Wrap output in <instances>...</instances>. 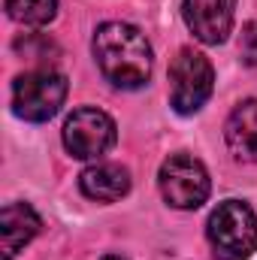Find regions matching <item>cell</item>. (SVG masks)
<instances>
[{"label":"cell","mask_w":257,"mask_h":260,"mask_svg":"<svg viewBox=\"0 0 257 260\" xmlns=\"http://www.w3.org/2000/svg\"><path fill=\"white\" fill-rule=\"evenodd\" d=\"M94 58L115 88H142L151 76V46L145 34L124 21H106L94 34Z\"/></svg>","instance_id":"obj_1"},{"label":"cell","mask_w":257,"mask_h":260,"mask_svg":"<svg viewBox=\"0 0 257 260\" xmlns=\"http://www.w3.org/2000/svg\"><path fill=\"white\" fill-rule=\"evenodd\" d=\"M209 245L218 260H245L257 251V215L242 200H224L206 224Z\"/></svg>","instance_id":"obj_2"},{"label":"cell","mask_w":257,"mask_h":260,"mask_svg":"<svg viewBox=\"0 0 257 260\" xmlns=\"http://www.w3.org/2000/svg\"><path fill=\"white\" fill-rule=\"evenodd\" d=\"M67 97V79L55 70H30L12 85V109L24 121H49Z\"/></svg>","instance_id":"obj_3"},{"label":"cell","mask_w":257,"mask_h":260,"mask_svg":"<svg viewBox=\"0 0 257 260\" xmlns=\"http://www.w3.org/2000/svg\"><path fill=\"white\" fill-rule=\"evenodd\" d=\"M215 88V73L206 55L182 49L170 64V103L179 115L197 112Z\"/></svg>","instance_id":"obj_4"},{"label":"cell","mask_w":257,"mask_h":260,"mask_svg":"<svg viewBox=\"0 0 257 260\" xmlns=\"http://www.w3.org/2000/svg\"><path fill=\"white\" fill-rule=\"evenodd\" d=\"M160 194L176 209H197L209 197V173L191 154H170L160 164Z\"/></svg>","instance_id":"obj_5"},{"label":"cell","mask_w":257,"mask_h":260,"mask_svg":"<svg viewBox=\"0 0 257 260\" xmlns=\"http://www.w3.org/2000/svg\"><path fill=\"white\" fill-rule=\"evenodd\" d=\"M115 121L100 112V109H76L64 124V145L67 151L79 160H91V157H100L106 154L112 145H115Z\"/></svg>","instance_id":"obj_6"},{"label":"cell","mask_w":257,"mask_h":260,"mask_svg":"<svg viewBox=\"0 0 257 260\" xmlns=\"http://www.w3.org/2000/svg\"><path fill=\"white\" fill-rule=\"evenodd\" d=\"M233 9H236V0H185L182 3L185 24L206 46H218L227 40L233 27Z\"/></svg>","instance_id":"obj_7"},{"label":"cell","mask_w":257,"mask_h":260,"mask_svg":"<svg viewBox=\"0 0 257 260\" xmlns=\"http://www.w3.org/2000/svg\"><path fill=\"white\" fill-rule=\"evenodd\" d=\"M224 139L236 160H242V164L257 160V100H242L230 112Z\"/></svg>","instance_id":"obj_8"},{"label":"cell","mask_w":257,"mask_h":260,"mask_svg":"<svg viewBox=\"0 0 257 260\" xmlns=\"http://www.w3.org/2000/svg\"><path fill=\"white\" fill-rule=\"evenodd\" d=\"M37 233H40V215L27 203H9V206H3V215H0L3 260H12Z\"/></svg>","instance_id":"obj_9"},{"label":"cell","mask_w":257,"mask_h":260,"mask_svg":"<svg viewBox=\"0 0 257 260\" xmlns=\"http://www.w3.org/2000/svg\"><path fill=\"white\" fill-rule=\"evenodd\" d=\"M79 188L88 200L115 203L130 191V173L121 164H94L79 176Z\"/></svg>","instance_id":"obj_10"},{"label":"cell","mask_w":257,"mask_h":260,"mask_svg":"<svg viewBox=\"0 0 257 260\" xmlns=\"http://www.w3.org/2000/svg\"><path fill=\"white\" fill-rule=\"evenodd\" d=\"M3 3H6V15L27 27H43L58 12V0H3Z\"/></svg>","instance_id":"obj_11"},{"label":"cell","mask_w":257,"mask_h":260,"mask_svg":"<svg viewBox=\"0 0 257 260\" xmlns=\"http://www.w3.org/2000/svg\"><path fill=\"white\" fill-rule=\"evenodd\" d=\"M15 49H18L24 58H30V61H49V55H58V49H55L46 37H34V34L15 40Z\"/></svg>","instance_id":"obj_12"},{"label":"cell","mask_w":257,"mask_h":260,"mask_svg":"<svg viewBox=\"0 0 257 260\" xmlns=\"http://www.w3.org/2000/svg\"><path fill=\"white\" fill-rule=\"evenodd\" d=\"M239 55L248 67H257V21H248L239 37Z\"/></svg>","instance_id":"obj_13"},{"label":"cell","mask_w":257,"mask_h":260,"mask_svg":"<svg viewBox=\"0 0 257 260\" xmlns=\"http://www.w3.org/2000/svg\"><path fill=\"white\" fill-rule=\"evenodd\" d=\"M103 260H124V257H118V254H106Z\"/></svg>","instance_id":"obj_14"}]
</instances>
